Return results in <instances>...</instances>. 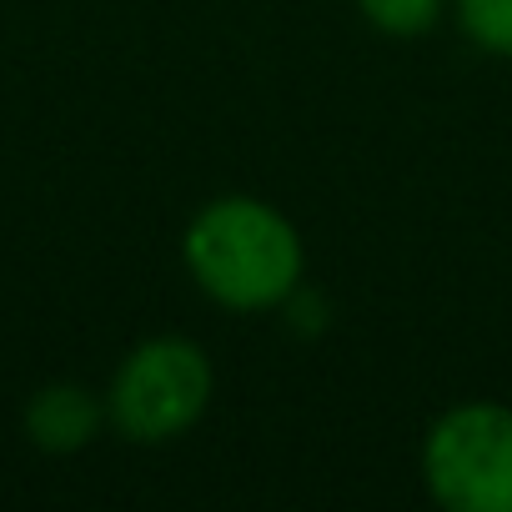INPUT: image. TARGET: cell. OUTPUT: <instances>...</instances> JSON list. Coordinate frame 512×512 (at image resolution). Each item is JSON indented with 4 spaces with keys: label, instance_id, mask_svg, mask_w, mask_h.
<instances>
[{
    "label": "cell",
    "instance_id": "3957f363",
    "mask_svg": "<svg viewBox=\"0 0 512 512\" xmlns=\"http://www.w3.org/2000/svg\"><path fill=\"white\" fill-rule=\"evenodd\" d=\"M422 482L447 512H512V407H447L422 437Z\"/></svg>",
    "mask_w": 512,
    "mask_h": 512
},
{
    "label": "cell",
    "instance_id": "277c9868",
    "mask_svg": "<svg viewBox=\"0 0 512 512\" xmlns=\"http://www.w3.org/2000/svg\"><path fill=\"white\" fill-rule=\"evenodd\" d=\"M106 397H96L86 382H46L31 392L21 427L31 437V447L51 452V457H71L81 447H91L106 432Z\"/></svg>",
    "mask_w": 512,
    "mask_h": 512
},
{
    "label": "cell",
    "instance_id": "6da1fadb",
    "mask_svg": "<svg viewBox=\"0 0 512 512\" xmlns=\"http://www.w3.org/2000/svg\"><path fill=\"white\" fill-rule=\"evenodd\" d=\"M181 262L191 282L226 312H277L302 292L307 246L287 211L262 196H216L181 236Z\"/></svg>",
    "mask_w": 512,
    "mask_h": 512
},
{
    "label": "cell",
    "instance_id": "7a4b0ae2",
    "mask_svg": "<svg viewBox=\"0 0 512 512\" xmlns=\"http://www.w3.org/2000/svg\"><path fill=\"white\" fill-rule=\"evenodd\" d=\"M216 372L191 337H146L136 342L106 387L111 427L136 447H161L186 437L211 407Z\"/></svg>",
    "mask_w": 512,
    "mask_h": 512
},
{
    "label": "cell",
    "instance_id": "8992f818",
    "mask_svg": "<svg viewBox=\"0 0 512 512\" xmlns=\"http://www.w3.org/2000/svg\"><path fill=\"white\" fill-rule=\"evenodd\" d=\"M452 11L472 46L512 61V0H452Z\"/></svg>",
    "mask_w": 512,
    "mask_h": 512
},
{
    "label": "cell",
    "instance_id": "5b68a950",
    "mask_svg": "<svg viewBox=\"0 0 512 512\" xmlns=\"http://www.w3.org/2000/svg\"><path fill=\"white\" fill-rule=\"evenodd\" d=\"M357 11L372 31H382L392 41H417L442 21L447 0H357Z\"/></svg>",
    "mask_w": 512,
    "mask_h": 512
}]
</instances>
